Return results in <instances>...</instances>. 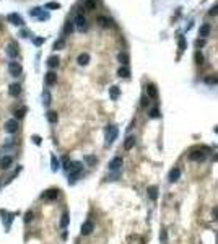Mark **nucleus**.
<instances>
[{"label":"nucleus","instance_id":"nucleus-31","mask_svg":"<svg viewBox=\"0 0 218 244\" xmlns=\"http://www.w3.org/2000/svg\"><path fill=\"white\" fill-rule=\"evenodd\" d=\"M57 112H54V111H49V112H47V121L51 122V124H55V122H57Z\"/></svg>","mask_w":218,"mask_h":244},{"label":"nucleus","instance_id":"nucleus-1","mask_svg":"<svg viewBox=\"0 0 218 244\" xmlns=\"http://www.w3.org/2000/svg\"><path fill=\"white\" fill-rule=\"evenodd\" d=\"M205 158H207V153H203V148L194 150V151L189 153V159H191V161H203Z\"/></svg>","mask_w":218,"mask_h":244},{"label":"nucleus","instance_id":"nucleus-18","mask_svg":"<svg viewBox=\"0 0 218 244\" xmlns=\"http://www.w3.org/2000/svg\"><path fill=\"white\" fill-rule=\"evenodd\" d=\"M20 93H21V86H20L18 83H13V85L10 86V95H12V96H18Z\"/></svg>","mask_w":218,"mask_h":244},{"label":"nucleus","instance_id":"nucleus-5","mask_svg":"<svg viewBox=\"0 0 218 244\" xmlns=\"http://www.w3.org/2000/svg\"><path fill=\"white\" fill-rule=\"evenodd\" d=\"M5 130L8 132V134H15L16 130H18V121L15 119H10L5 122Z\"/></svg>","mask_w":218,"mask_h":244},{"label":"nucleus","instance_id":"nucleus-39","mask_svg":"<svg viewBox=\"0 0 218 244\" xmlns=\"http://www.w3.org/2000/svg\"><path fill=\"white\" fill-rule=\"evenodd\" d=\"M25 112H26V107H20V109L16 111V117H23Z\"/></svg>","mask_w":218,"mask_h":244},{"label":"nucleus","instance_id":"nucleus-30","mask_svg":"<svg viewBox=\"0 0 218 244\" xmlns=\"http://www.w3.org/2000/svg\"><path fill=\"white\" fill-rule=\"evenodd\" d=\"M178 41H179V49H181V51H186V49H187V43H186V37L179 34V36H178Z\"/></svg>","mask_w":218,"mask_h":244},{"label":"nucleus","instance_id":"nucleus-42","mask_svg":"<svg viewBox=\"0 0 218 244\" xmlns=\"http://www.w3.org/2000/svg\"><path fill=\"white\" fill-rule=\"evenodd\" d=\"M205 46V39H199V41H195V47H203Z\"/></svg>","mask_w":218,"mask_h":244},{"label":"nucleus","instance_id":"nucleus-11","mask_svg":"<svg viewBox=\"0 0 218 244\" xmlns=\"http://www.w3.org/2000/svg\"><path fill=\"white\" fill-rule=\"evenodd\" d=\"M95 229V225H93V221H85L81 225V234H90V233Z\"/></svg>","mask_w":218,"mask_h":244},{"label":"nucleus","instance_id":"nucleus-17","mask_svg":"<svg viewBox=\"0 0 218 244\" xmlns=\"http://www.w3.org/2000/svg\"><path fill=\"white\" fill-rule=\"evenodd\" d=\"M203 83H205V85H217V83H218V76L217 75H208V76L203 78Z\"/></svg>","mask_w":218,"mask_h":244},{"label":"nucleus","instance_id":"nucleus-48","mask_svg":"<svg viewBox=\"0 0 218 244\" xmlns=\"http://www.w3.org/2000/svg\"><path fill=\"white\" fill-rule=\"evenodd\" d=\"M161 241H163V244L166 243V231H163V233H161Z\"/></svg>","mask_w":218,"mask_h":244},{"label":"nucleus","instance_id":"nucleus-4","mask_svg":"<svg viewBox=\"0 0 218 244\" xmlns=\"http://www.w3.org/2000/svg\"><path fill=\"white\" fill-rule=\"evenodd\" d=\"M8 72L12 76H18L20 73H21V65L18 64V62H10L8 64Z\"/></svg>","mask_w":218,"mask_h":244},{"label":"nucleus","instance_id":"nucleus-19","mask_svg":"<svg viewBox=\"0 0 218 244\" xmlns=\"http://www.w3.org/2000/svg\"><path fill=\"white\" fill-rule=\"evenodd\" d=\"M83 8L88 10V12L95 10V8H96V0H85V3H83Z\"/></svg>","mask_w":218,"mask_h":244},{"label":"nucleus","instance_id":"nucleus-21","mask_svg":"<svg viewBox=\"0 0 218 244\" xmlns=\"http://www.w3.org/2000/svg\"><path fill=\"white\" fill-rule=\"evenodd\" d=\"M80 174H81V168L70 171V174H68V181H77L78 177H80Z\"/></svg>","mask_w":218,"mask_h":244},{"label":"nucleus","instance_id":"nucleus-36","mask_svg":"<svg viewBox=\"0 0 218 244\" xmlns=\"http://www.w3.org/2000/svg\"><path fill=\"white\" fill-rule=\"evenodd\" d=\"M46 8H60V3H57V2H49V3H46Z\"/></svg>","mask_w":218,"mask_h":244},{"label":"nucleus","instance_id":"nucleus-44","mask_svg":"<svg viewBox=\"0 0 218 244\" xmlns=\"http://www.w3.org/2000/svg\"><path fill=\"white\" fill-rule=\"evenodd\" d=\"M37 18H39L41 21H43V20H47V18H49V13H39V16H37Z\"/></svg>","mask_w":218,"mask_h":244},{"label":"nucleus","instance_id":"nucleus-2","mask_svg":"<svg viewBox=\"0 0 218 244\" xmlns=\"http://www.w3.org/2000/svg\"><path fill=\"white\" fill-rule=\"evenodd\" d=\"M117 134H119V130H117V127H109L108 132H106V145H111L114 140L117 138Z\"/></svg>","mask_w":218,"mask_h":244},{"label":"nucleus","instance_id":"nucleus-26","mask_svg":"<svg viewBox=\"0 0 218 244\" xmlns=\"http://www.w3.org/2000/svg\"><path fill=\"white\" fill-rule=\"evenodd\" d=\"M142 243H143V239L140 236H137V234L129 236V244H142Z\"/></svg>","mask_w":218,"mask_h":244},{"label":"nucleus","instance_id":"nucleus-43","mask_svg":"<svg viewBox=\"0 0 218 244\" xmlns=\"http://www.w3.org/2000/svg\"><path fill=\"white\" fill-rule=\"evenodd\" d=\"M210 15H212V16H215V15H218V5H215V7H212V10H210Z\"/></svg>","mask_w":218,"mask_h":244},{"label":"nucleus","instance_id":"nucleus-38","mask_svg":"<svg viewBox=\"0 0 218 244\" xmlns=\"http://www.w3.org/2000/svg\"><path fill=\"white\" fill-rule=\"evenodd\" d=\"M150 117H153V119H156V117H160V111L155 107V109H150Z\"/></svg>","mask_w":218,"mask_h":244},{"label":"nucleus","instance_id":"nucleus-45","mask_svg":"<svg viewBox=\"0 0 218 244\" xmlns=\"http://www.w3.org/2000/svg\"><path fill=\"white\" fill-rule=\"evenodd\" d=\"M43 43H44V39H43V37H36V39H34V44H36V46H41Z\"/></svg>","mask_w":218,"mask_h":244},{"label":"nucleus","instance_id":"nucleus-27","mask_svg":"<svg viewBox=\"0 0 218 244\" xmlns=\"http://www.w3.org/2000/svg\"><path fill=\"white\" fill-rule=\"evenodd\" d=\"M47 65H49L51 68L57 67V65H59V57H55V55H52V57H49V59H47Z\"/></svg>","mask_w":218,"mask_h":244},{"label":"nucleus","instance_id":"nucleus-15","mask_svg":"<svg viewBox=\"0 0 218 244\" xmlns=\"http://www.w3.org/2000/svg\"><path fill=\"white\" fill-rule=\"evenodd\" d=\"M134 145H135V137H132V135L127 137L126 142H124V148H126V150H132Z\"/></svg>","mask_w":218,"mask_h":244},{"label":"nucleus","instance_id":"nucleus-34","mask_svg":"<svg viewBox=\"0 0 218 244\" xmlns=\"http://www.w3.org/2000/svg\"><path fill=\"white\" fill-rule=\"evenodd\" d=\"M72 31H73V23L68 21L67 24H65V28H64V33H65V34H70Z\"/></svg>","mask_w":218,"mask_h":244},{"label":"nucleus","instance_id":"nucleus-3","mask_svg":"<svg viewBox=\"0 0 218 244\" xmlns=\"http://www.w3.org/2000/svg\"><path fill=\"white\" fill-rule=\"evenodd\" d=\"M75 26H77V29H80V31H85L86 28H88V23H86V18L83 15H77L75 16Z\"/></svg>","mask_w":218,"mask_h":244},{"label":"nucleus","instance_id":"nucleus-28","mask_svg":"<svg viewBox=\"0 0 218 244\" xmlns=\"http://www.w3.org/2000/svg\"><path fill=\"white\" fill-rule=\"evenodd\" d=\"M117 75L119 76H122V78H127V76L130 75V70L127 67H120L119 70H117Z\"/></svg>","mask_w":218,"mask_h":244},{"label":"nucleus","instance_id":"nucleus-13","mask_svg":"<svg viewBox=\"0 0 218 244\" xmlns=\"http://www.w3.org/2000/svg\"><path fill=\"white\" fill-rule=\"evenodd\" d=\"M55 82H57V75H55L54 72H47L46 73V85L47 86H52Z\"/></svg>","mask_w":218,"mask_h":244},{"label":"nucleus","instance_id":"nucleus-41","mask_svg":"<svg viewBox=\"0 0 218 244\" xmlns=\"http://www.w3.org/2000/svg\"><path fill=\"white\" fill-rule=\"evenodd\" d=\"M59 169V161L55 159V156H52V171H57Z\"/></svg>","mask_w":218,"mask_h":244},{"label":"nucleus","instance_id":"nucleus-14","mask_svg":"<svg viewBox=\"0 0 218 244\" xmlns=\"http://www.w3.org/2000/svg\"><path fill=\"white\" fill-rule=\"evenodd\" d=\"M147 93H148V96H150L151 99H156L158 98V91H156V86L155 85H148L147 86Z\"/></svg>","mask_w":218,"mask_h":244},{"label":"nucleus","instance_id":"nucleus-16","mask_svg":"<svg viewBox=\"0 0 218 244\" xmlns=\"http://www.w3.org/2000/svg\"><path fill=\"white\" fill-rule=\"evenodd\" d=\"M148 197H150L151 200H156V198H158V187L156 186L148 187Z\"/></svg>","mask_w":218,"mask_h":244},{"label":"nucleus","instance_id":"nucleus-32","mask_svg":"<svg viewBox=\"0 0 218 244\" xmlns=\"http://www.w3.org/2000/svg\"><path fill=\"white\" fill-rule=\"evenodd\" d=\"M64 47H65V39L64 37H60V39H57L54 43V49H57V51L59 49H64Z\"/></svg>","mask_w":218,"mask_h":244},{"label":"nucleus","instance_id":"nucleus-8","mask_svg":"<svg viewBox=\"0 0 218 244\" xmlns=\"http://www.w3.org/2000/svg\"><path fill=\"white\" fill-rule=\"evenodd\" d=\"M8 21L12 24H16V26H21V24H23V18L18 15V13H10V15H8Z\"/></svg>","mask_w":218,"mask_h":244},{"label":"nucleus","instance_id":"nucleus-6","mask_svg":"<svg viewBox=\"0 0 218 244\" xmlns=\"http://www.w3.org/2000/svg\"><path fill=\"white\" fill-rule=\"evenodd\" d=\"M122 165H124L122 158H120V156H116V158L111 159V163H109V169H111V171H117V169L122 168Z\"/></svg>","mask_w":218,"mask_h":244},{"label":"nucleus","instance_id":"nucleus-46","mask_svg":"<svg viewBox=\"0 0 218 244\" xmlns=\"http://www.w3.org/2000/svg\"><path fill=\"white\" fill-rule=\"evenodd\" d=\"M147 104H148V98L143 96V98H142V106H147Z\"/></svg>","mask_w":218,"mask_h":244},{"label":"nucleus","instance_id":"nucleus-25","mask_svg":"<svg viewBox=\"0 0 218 244\" xmlns=\"http://www.w3.org/2000/svg\"><path fill=\"white\" fill-rule=\"evenodd\" d=\"M83 159H85V163H86L88 166H95L96 161H98V159H96V156H91V155H86Z\"/></svg>","mask_w":218,"mask_h":244},{"label":"nucleus","instance_id":"nucleus-37","mask_svg":"<svg viewBox=\"0 0 218 244\" xmlns=\"http://www.w3.org/2000/svg\"><path fill=\"white\" fill-rule=\"evenodd\" d=\"M33 218H34V213H33V212H28V213L25 215V223L33 221Z\"/></svg>","mask_w":218,"mask_h":244},{"label":"nucleus","instance_id":"nucleus-29","mask_svg":"<svg viewBox=\"0 0 218 244\" xmlns=\"http://www.w3.org/2000/svg\"><path fill=\"white\" fill-rule=\"evenodd\" d=\"M98 23L101 24V26H106V28L112 24V21H111L109 18H106V16H99V18H98Z\"/></svg>","mask_w":218,"mask_h":244},{"label":"nucleus","instance_id":"nucleus-33","mask_svg":"<svg viewBox=\"0 0 218 244\" xmlns=\"http://www.w3.org/2000/svg\"><path fill=\"white\" fill-rule=\"evenodd\" d=\"M43 103H44V106H49V104H51V95H49V91H44Z\"/></svg>","mask_w":218,"mask_h":244},{"label":"nucleus","instance_id":"nucleus-7","mask_svg":"<svg viewBox=\"0 0 218 244\" xmlns=\"http://www.w3.org/2000/svg\"><path fill=\"white\" fill-rule=\"evenodd\" d=\"M12 163H13V158H12V156H8V155H5V156L0 158V168H2V169H8L10 166H12Z\"/></svg>","mask_w":218,"mask_h":244},{"label":"nucleus","instance_id":"nucleus-20","mask_svg":"<svg viewBox=\"0 0 218 244\" xmlns=\"http://www.w3.org/2000/svg\"><path fill=\"white\" fill-rule=\"evenodd\" d=\"M77 62H78V64H80V65H86V64H88V62H90V55L86 54V52H83V54H80V55H78Z\"/></svg>","mask_w":218,"mask_h":244},{"label":"nucleus","instance_id":"nucleus-23","mask_svg":"<svg viewBox=\"0 0 218 244\" xmlns=\"http://www.w3.org/2000/svg\"><path fill=\"white\" fill-rule=\"evenodd\" d=\"M117 60H119L122 65H127V64H129V55H127L126 52H119V55H117Z\"/></svg>","mask_w":218,"mask_h":244},{"label":"nucleus","instance_id":"nucleus-47","mask_svg":"<svg viewBox=\"0 0 218 244\" xmlns=\"http://www.w3.org/2000/svg\"><path fill=\"white\" fill-rule=\"evenodd\" d=\"M33 140H34V143H37V145L41 143V138L37 137V135H34V137H33Z\"/></svg>","mask_w":218,"mask_h":244},{"label":"nucleus","instance_id":"nucleus-22","mask_svg":"<svg viewBox=\"0 0 218 244\" xmlns=\"http://www.w3.org/2000/svg\"><path fill=\"white\" fill-rule=\"evenodd\" d=\"M57 195H59V190L51 189V190H47V192L43 194V198H57Z\"/></svg>","mask_w":218,"mask_h":244},{"label":"nucleus","instance_id":"nucleus-10","mask_svg":"<svg viewBox=\"0 0 218 244\" xmlns=\"http://www.w3.org/2000/svg\"><path fill=\"white\" fill-rule=\"evenodd\" d=\"M179 176H181V169H179V168H172L171 171H169V176H168L169 182H176V181L179 179Z\"/></svg>","mask_w":218,"mask_h":244},{"label":"nucleus","instance_id":"nucleus-24","mask_svg":"<svg viewBox=\"0 0 218 244\" xmlns=\"http://www.w3.org/2000/svg\"><path fill=\"white\" fill-rule=\"evenodd\" d=\"M109 95H111V98H112V99H117V98H119V95H120L119 86H111V88H109Z\"/></svg>","mask_w":218,"mask_h":244},{"label":"nucleus","instance_id":"nucleus-9","mask_svg":"<svg viewBox=\"0 0 218 244\" xmlns=\"http://www.w3.org/2000/svg\"><path fill=\"white\" fill-rule=\"evenodd\" d=\"M7 55H8L10 59H15L18 57V47H16V44H8V47H7Z\"/></svg>","mask_w":218,"mask_h":244},{"label":"nucleus","instance_id":"nucleus-40","mask_svg":"<svg viewBox=\"0 0 218 244\" xmlns=\"http://www.w3.org/2000/svg\"><path fill=\"white\" fill-rule=\"evenodd\" d=\"M195 62H197V64H202V62H203V55L200 54V52H197V54H195Z\"/></svg>","mask_w":218,"mask_h":244},{"label":"nucleus","instance_id":"nucleus-49","mask_svg":"<svg viewBox=\"0 0 218 244\" xmlns=\"http://www.w3.org/2000/svg\"><path fill=\"white\" fill-rule=\"evenodd\" d=\"M213 215H215V218H218V208H215V210H213Z\"/></svg>","mask_w":218,"mask_h":244},{"label":"nucleus","instance_id":"nucleus-35","mask_svg":"<svg viewBox=\"0 0 218 244\" xmlns=\"http://www.w3.org/2000/svg\"><path fill=\"white\" fill-rule=\"evenodd\" d=\"M67 223H68V215H67V213H64V215H62L60 226H62V228H65V226H67Z\"/></svg>","mask_w":218,"mask_h":244},{"label":"nucleus","instance_id":"nucleus-12","mask_svg":"<svg viewBox=\"0 0 218 244\" xmlns=\"http://www.w3.org/2000/svg\"><path fill=\"white\" fill-rule=\"evenodd\" d=\"M208 34H210V24L208 23H203L202 26H200V29H199V36L203 39V37H207Z\"/></svg>","mask_w":218,"mask_h":244}]
</instances>
